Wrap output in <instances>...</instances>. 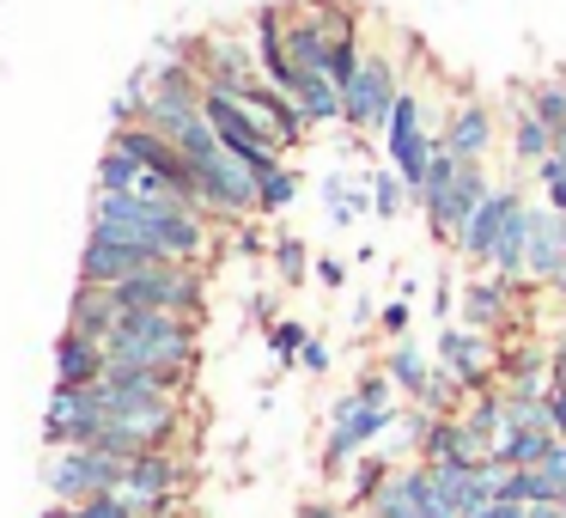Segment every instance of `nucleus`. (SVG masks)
<instances>
[{
	"instance_id": "1",
	"label": "nucleus",
	"mask_w": 566,
	"mask_h": 518,
	"mask_svg": "<svg viewBox=\"0 0 566 518\" xmlns=\"http://www.w3.org/2000/svg\"><path fill=\"white\" fill-rule=\"evenodd\" d=\"M111 366H196L201 348V318L177 311H123L116 330L104 335Z\"/></svg>"
},
{
	"instance_id": "2",
	"label": "nucleus",
	"mask_w": 566,
	"mask_h": 518,
	"mask_svg": "<svg viewBox=\"0 0 566 518\" xmlns=\"http://www.w3.org/2000/svg\"><path fill=\"white\" fill-rule=\"evenodd\" d=\"M396 421H402L396 403H359V391L335 396L329 403V445H323V476L354 469V457L371 452L384 433H396Z\"/></svg>"
},
{
	"instance_id": "3",
	"label": "nucleus",
	"mask_w": 566,
	"mask_h": 518,
	"mask_svg": "<svg viewBox=\"0 0 566 518\" xmlns=\"http://www.w3.org/2000/svg\"><path fill=\"white\" fill-rule=\"evenodd\" d=\"M123 311H177V318H201L208 311V274L196 262H159L128 281H116Z\"/></svg>"
},
{
	"instance_id": "4",
	"label": "nucleus",
	"mask_w": 566,
	"mask_h": 518,
	"mask_svg": "<svg viewBox=\"0 0 566 518\" xmlns=\"http://www.w3.org/2000/svg\"><path fill=\"white\" fill-rule=\"evenodd\" d=\"M123 481V457L98 452V445H62V452L43 457V488L50 500H98V494H116Z\"/></svg>"
},
{
	"instance_id": "5",
	"label": "nucleus",
	"mask_w": 566,
	"mask_h": 518,
	"mask_svg": "<svg viewBox=\"0 0 566 518\" xmlns=\"http://www.w3.org/2000/svg\"><path fill=\"white\" fill-rule=\"evenodd\" d=\"M104 421V384H55L50 408H43V445L62 452V445H98Z\"/></svg>"
},
{
	"instance_id": "6",
	"label": "nucleus",
	"mask_w": 566,
	"mask_h": 518,
	"mask_svg": "<svg viewBox=\"0 0 566 518\" xmlns=\"http://www.w3.org/2000/svg\"><path fill=\"white\" fill-rule=\"evenodd\" d=\"M432 360H439V372H451L457 384H463L469 396L488 391V384H500V354L488 348V335L469 330V323H439V342H432Z\"/></svg>"
},
{
	"instance_id": "7",
	"label": "nucleus",
	"mask_w": 566,
	"mask_h": 518,
	"mask_svg": "<svg viewBox=\"0 0 566 518\" xmlns=\"http://www.w3.org/2000/svg\"><path fill=\"white\" fill-rule=\"evenodd\" d=\"M402 99V80H396V62L378 50H366L354 86H347V128H390V111Z\"/></svg>"
},
{
	"instance_id": "8",
	"label": "nucleus",
	"mask_w": 566,
	"mask_h": 518,
	"mask_svg": "<svg viewBox=\"0 0 566 518\" xmlns=\"http://www.w3.org/2000/svg\"><path fill=\"white\" fill-rule=\"evenodd\" d=\"M159 250H140L128 238H111V232H86V250H80V281H98V287H116L140 269H159Z\"/></svg>"
},
{
	"instance_id": "9",
	"label": "nucleus",
	"mask_w": 566,
	"mask_h": 518,
	"mask_svg": "<svg viewBox=\"0 0 566 518\" xmlns=\"http://www.w3.org/2000/svg\"><path fill=\"white\" fill-rule=\"evenodd\" d=\"M530 281L566 287V214H554L548 201L530 208Z\"/></svg>"
},
{
	"instance_id": "10",
	"label": "nucleus",
	"mask_w": 566,
	"mask_h": 518,
	"mask_svg": "<svg viewBox=\"0 0 566 518\" xmlns=\"http://www.w3.org/2000/svg\"><path fill=\"white\" fill-rule=\"evenodd\" d=\"M250 50H256L262 74H269L281 92L298 86L293 50H286V7H262V13H250Z\"/></svg>"
},
{
	"instance_id": "11",
	"label": "nucleus",
	"mask_w": 566,
	"mask_h": 518,
	"mask_svg": "<svg viewBox=\"0 0 566 518\" xmlns=\"http://www.w3.org/2000/svg\"><path fill=\"white\" fill-rule=\"evenodd\" d=\"M517 201H524V196H517L512 184H505V189H493V196L475 208V220L463 226V238H457V250H463L469 262H481V269H488V262H493V245H500V232H505V214H512Z\"/></svg>"
},
{
	"instance_id": "12",
	"label": "nucleus",
	"mask_w": 566,
	"mask_h": 518,
	"mask_svg": "<svg viewBox=\"0 0 566 518\" xmlns=\"http://www.w3.org/2000/svg\"><path fill=\"white\" fill-rule=\"evenodd\" d=\"M111 372V348L86 330H62L55 342V384H104Z\"/></svg>"
},
{
	"instance_id": "13",
	"label": "nucleus",
	"mask_w": 566,
	"mask_h": 518,
	"mask_svg": "<svg viewBox=\"0 0 566 518\" xmlns=\"http://www.w3.org/2000/svg\"><path fill=\"white\" fill-rule=\"evenodd\" d=\"M444 147L457 153V159H488V147H493V111L481 99H463V104H451L444 111Z\"/></svg>"
},
{
	"instance_id": "14",
	"label": "nucleus",
	"mask_w": 566,
	"mask_h": 518,
	"mask_svg": "<svg viewBox=\"0 0 566 518\" xmlns=\"http://www.w3.org/2000/svg\"><path fill=\"white\" fill-rule=\"evenodd\" d=\"M116 318H123V299H116V287H98V281H80L74 305H67V330H86V335H111Z\"/></svg>"
},
{
	"instance_id": "15",
	"label": "nucleus",
	"mask_w": 566,
	"mask_h": 518,
	"mask_svg": "<svg viewBox=\"0 0 566 518\" xmlns=\"http://www.w3.org/2000/svg\"><path fill=\"white\" fill-rule=\"evenodd\" d=\"M554 445H560V433H554V427H505L500 439H493V464L536 469V464H548Z\"/></svg>"
},
{
	"instance_id": "16",
	"label": "nucleus",
	"mask_w": 566,
	"mask_h": 518,
	"mask_svg": "<svg viewBox=\"0 0 566 518\" xmlns=\"http://www.w3.org/2000/svg\"><path fill=\"white\" fill-rule=\"evenodd\" d=\"M384 372H390V379H396V391H402L408 403H415V396L427 391V379L439 372V360H432L427 348H415V335H396V342H390V354H384Z\"/></svg>"
},
{
	"instance_id": "17",
	"label": "nucleus",
	"mask_w": 566,
	"mask_h": 518,
	"mask_svg": "<svg viewBox=\"0 0 566 518\" xmlns=\"http://www.w3.org/2000/svg\"><path fill=\"white\" fill-rule=\"evenodd\" d=\"M517 287L500 281V274H488V281H469L463 287V323L469 330H493V323L505 318V299H512Z\"/></svg>"
},
{
	"instance_id": "18",
	"label": "nucleus",
	"mask_w": 566,
	"mask_h": 518,
	"mask_svg": "<svg viewBox=\"0 0 566 518\" xmlns=\"http://www.w3.org/2000/svg\"><path fill=\"white\" fill-rule=\"evenodd\" d=\"M323 201H329V220L335 226H354L359 214H371V177L329 172V177H323Z\"/></svg>"
},
{
	"instance_id": "19",
	"label": "nucleus",
	"mask_w": 566,
	"mask_h": 518,
	"mask_svg": "<svg viewBox=\"0 0 566 518\" xmlns=\"http://www.w3.org/2000/svg\"><path fill=\"white\" fill-rule=\"evenodd\" d=\"M390 469H396V457H384V452H359V457H354V469H347V506H354V512H366V506L384 494Z\"/></svg>"
},
{
	"instance_id": "20",
	"label": "nucleus",
	"mask_w": 566,
	"mask_h": 518,
	"mask_svg": "<svg viewBox=\"0 0 566 518\" xmlns=\"http://www.w3.org/2000/svg\"><path fill=\"white\" fill-rule=\"evenodd\" d=\"M512 153H517V165H530V172H536V165L554 153V135L536 123V111H530V104H517V111H512Z\"/></svg>"
},
{
	"instance_id": "21",
	"label": "nucleus",
	"mask_w": 566,
	"mask_h": 518,
	"mask_svg": "<svg viewBox=\"0 0 566 518\" xmlns=\"http://www.w3.org/2000/svg\"><path fill=\"white\" fill-rule=\"evenodd\" d=\"M524 104L536 111V123L554 135V147H560L566 141V80H542V86H530Z\"/></svg>"
},
{
	"instance_id": "22",
	"label": "nucleus",
	"mask_w": 566,
	"mask_h": 518,
	"mask_svg": "<svg viewBox=\"0 0 566 518\" xmlns=\"http://www.w3.org/2000/svg\"><path fill=\"white\" fill-rule=\"evenodd\" d=\"M366 177H371V214H378V220H402V208H408L415 189H408L396 172H366Z\"/></svg>"
},
{
	"instance_id": "23",
	"label": "nucleus",
	"mask_w": 566,
	"mask_h": 518,
	"mask_svg": "<svg viewBox=\"0 0 566 518\" xmlns=\"http://www.w3.org/2000/svg\"><path fill=\"white\" fill-rule=\"evenodd\" d=\"M415 403L427 408V415L451 421V415H457V403H469V391H463V384L451 379V372H432V379H427V391H420Z\"/></svg>"
},
{
	"instance_id": "24",
	"label": "nucleus",
	"mask_w": 566,
	"mask_h": 518,
	"mask_svg": "<svg viewBox=\"0 0 566 518\" xmlns=\"http://www.w3.org/2000/svg\"><path fill=\"white\" fill-rule=\"evenodd\" d=\"M298 189H305V177L293 172V165H281V172H269L256 184V196H262V214H286L298 201Z\"/></svg>"
},
{
	"instance_id": "25",
	"label": "nucleus",
	"mask_w": 566,
	"mask_h": 518,
	"mask_svg": "<svg viewBox=\"0 0 566 518\" xmlns=\"http://www.w3.org/2000/svg\"><path fill=\"white\" fill-rule=\"evenodd\" d=\"M269 257H274V274H281L286 287H298V281L311 274V250H305V238H293V232H286V238H274V245H269Z\"/></svg>"
},
{
	"instance_id": "26",
	"label": "nucleus",
	"mask_w": 566,
	"mask_h": 518,
	"mask_svg": "<svg viewBox=\"0 0 566 518\" xmlns=\"http://www.w3.org/2000/svg\"><path fill=\"white\" fill-rule=\"evenodd\" d=\"M536 189H542V201H548L554 214H566V153L560 147L536 165Z\"/></svg>"
},
{
	"instance_id": "27",
	"label": "nucleus",
	"mask_w": 566,
	"mask_h": 518,
	"mask_svg": "<svg viewBox=\"0 0 566 518\" xmlns=\"http://www.w3.org/2000/svg\"><path fill=\"white\" fill-rule=\"evenodd\" d=\"M305 323H293V318H281V323H269V335H262V348H269L274 360H281V366H293L298 360V348H305Z\"/></svg>"
},
{
	"instance_id": "28",
	"label": "nucleus",
	"mask_w": 566,
	"mask_h": 518,
	"mask_svg": "<svg viewBox=\"0 0 566 518\" xmlns=\"http://www.w3.org/2000/svg\"><path fill=\"white\" fill-rule=\"evenodd\" d=\"M293 366L311 372V379H317V372H329V342H323V335H305V348H298Z\"/></svg>"
},
{
	"instance_id": "29",
	"label": "nucleus",
	"mask_w": 566,
	"mask_h": 518,
	"mask_svg": "<svg viewBox=\"0 0 566 518\" xmlns=\"http://www.w3.org/2000/svg\"><path fill=\"white\" fill-rule=\"evenodd\" d=\"M354 391H359V403H390V396H396V379L378 366V372H366V379H359Z\"/></svg>"
},
{
	"instance_id": "30",
	"label": "nucleus",
	"mask_w": 566,
	"mask_h": 518,
	"mask_svg": "<svg viewBox=\"0 0 566 518\" xmlns=\"http://www.w3.org/2000/svg\"><path fill=\"white\" fill-rule=\"evenodd\" d=\"M80 518H135V506L116 500V494H98V500H80Z\"/></svg>"
},
{
	"instance_id": "31",
	"label": "nucleus",
	"mask_w": 566,
	"mask_h": 518,
	"mask_svg": "<svg viewBox=\"0 0 566 518\" xmlns=\"http://www.w3.org/2000/svg\"><path fill=\"white\" fill-rule=\"evenodd\" d=\"M378 323H384L390 335H408V323H415V305H408V293H402V299H390V305L378 311Z\"/></svg>"
},
{
	"instance_id": "32",
	"label": "nucleus",
	"mask_w": 566,
	"mask_h": 518,
	"mask_svg": "<svg viewBox=\"0 0 566 518\" xmlns=\"http://www.w3.org/2000/svg\"><path fill=\"white\" fill-rule=\"evenodd\" d=\"M542 408H548V427L566 439V384H548V396H542Z\"/></svg>"
},
{
	"instance_id": "33",
	"label": "nucleus",
	"mask_w": 566,
	"mask_h": 518,
	"mask_svg": "<svg viewBox=\"0 0 566 518\" xmlns=\"http://www.w3.org/2000/svg\"><path fill=\"white\" fill-rule=\"evenodd\" d=\"M432 318H439V323H451V281H444V274L432 281Z\"/></svg>"
},
{
	"instance_id": "34",
	"label": "nucleus",
	"mask_w": 566,
	"mask_h": 518,
	"mask_svg": "<svg viewBox=\"0 0 566 518\" xmlns=\"http://www.w3.org/2000/svg\"><path fill=\"white\" fill-rule=\"evenodd\" d=\"M317 281H323V287H342V281H347V262H335V257H317Z\"/></svg>"
},
{
	"instance_id": "35",
	"label": "nucleus",
	"mask_w": 566,
	"mask_h": 518,
	"mask_svg": "<svg viewBox=\"0 0 566 518\" xmlns=\"http://www.w3.org/2000/svg\"><path fill=\"white\" fill-rule=\"evenodd\" d=\"M293 518H347V512H342V506H335V500H305V506H298Z\"/></svg>"
},
{
	"instance_id": "36",
	"label": "nucleus",
	"mask_w": 566,
	"mask_h": 518,
	"mask_svg": "<svg viewBox=\"0 0 566 518\" xmlns=\"http://www.w3.org/2000/svg\"><path fill=\"white\" fill-rule=\"evenodd\" d=\"M43 518H80V506L74 500H50V506H43Z\"/></svg>"
},
{
	"instance_id": "37",
	"label": "nucleus",
	"mask_w": 566,
	"mask_h": 518,
	"mask_svg": "<svg viewBox=\"0 0 566 518\" xmlns=\"http://www.w3.org/2000/svg\"><path fill=\"white\" fill-rule=\"evenodd\" d=\"M359 518H371V512H359Z\"/></svg>"
},
{
	"instance_id": "38",
	"label": "nucleus",
	"mask_w": 566,
	"mask_h": 518,
	"mask_svg": "<svg viewBox=\"0 0 566 518\" xmlns=\"http://www.w3.org/2000/svg\"><path fill=\"white\" fill-rule=\"evenodd\" d=\"M165 518H177V512H165Z\"/></svg>"
},
{
	"instance_id": "39",
	"label": "nucleus",
	"mask_w": 566,
	"mask_h": 518,
	"mask_svg": "<svg viewBox=\"0 0 566 518\" xmlns=\"http://www.w3.org/2000/svg\"><path fill=\"white\" fill-rule=\"evenodd\" d=\"M560 293H566V287H560Z\"/></svg>"
}]
</instances>
